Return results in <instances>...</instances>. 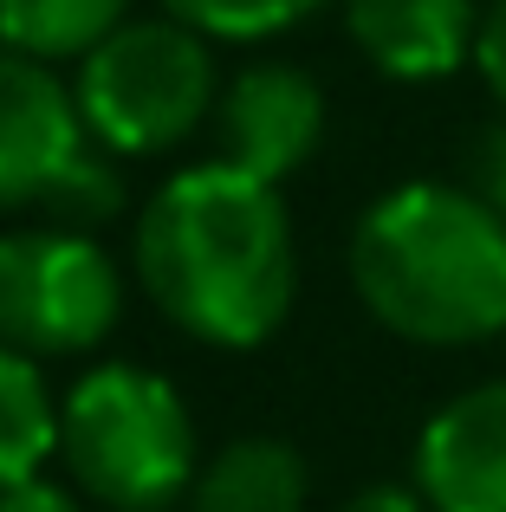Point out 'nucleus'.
Instances as JSON below:
<instances>
[{
	"instance_id": "obj_1",
	"label": "nucleus",
	"mask_w": 506,
	"mask_h": 512,
	"mask_svg": "<svg viewBox=\"0 0 506 512\" xmlns=\"http://www.w3.org/2000/svg\"><path fill=\"white\" fill-rule=\"evenodd\" d=\"M137 279L189 338L215 350L266 344L299 286L279 188L221 156L169 175L137 221Z\"/></svg>"
},
{
	"instance_id": "obj_2",
	"label": "nucleus",
	"mask_w": 506,
	"mask_h": 512,
	"mask_svg": "<svg viewBox=\"0 0 506 512\" xmlns=\"http://www.w3.org/2000/svg\"><path fill=\"white\" fill-rule=\"evenodd\" d=\"M351 279L409 344L506 338V221L468 188H390L351 234Z\"/></svg>"
},
{
	"instance_id": "obj_3",
	"label": "nucleus",
	"mask_w": 506,
	"mask_h": 512,
	"mask_svg": "<svg viewBox=\"0 0 506 512\" xmlns=\"http://www.w3.org/2000/svg\"><path fill=\"white\" fill-rule=\"evenodd\" d=\"M59 454L78 493L111 512H169L195 493V422L176 383L143 363H98L59 402Z\"/></svg>"
},
{
	"instance_id": "obj_4",
	"label": "nucleus",
	"mask_w": 506,
	"mask_h": 512,
	"mask_svg": "<svg viewBox=\"0 0 506 512\" xmlns=\"http://www.w3.org/2000/svg\"><path fill=\"white\" fill-rule=\"evenodd\" d=\"M78 117L91 143L111 156H156L182 143L215 111V59L195 26L169 20H124L104 46L78 59Z\"/></svg>"
},
{
	"instance_id": "obj_5",
	"label": "nucleus",
	"mask_w": 506,
	"mask_h": 512,
	"mask_svg": "<svg viewBox=\"0 0 506 512\" xmlns=\"http://www.w3.org/2000/svg\"><path fill=\"white\" fill-rule=\"evenodd\" d=\"M124 286L111 253L72 227L0 234V344L26 357H78L117 331Z\"/></svg>"
},
{
	"instance_id": "obj_6",
	"label": "nucleus",
	"mask_w": 506,
	"mask_h": 512,
	"mask_svg": "<svg viewBox=\"0 0 506 512\" xmlns=\"http://www.w3.org/2000/svg\"><path fill=\"white\" fill-rule=\"evenodd\" d=\"M98 150L52 65L0 46V208H46Z\"/></svg>"
},
{
	"instance_id": "obj_7",
	"label": "nucleus",
	"mask_w": 506,
	"mask_h": 512,
	"mask_svg": "<svg viewBox=\"0 0 506 512\" xmlns=\"http://www.w3.org/2000/svg\"><path fill=\"white\" fill-rule=\"evenodd\" d=\"M325 137V91L299 65H247L221 91V163L286 182Z\"/></svg>"
},
{
	"instance_id": "obj_8",
	"label": "nucleus",
	"mask_w": 506,
	"mask_h": 512,
	"mask_svg": "<svg viewBox=\"0 0 506 512\" xmlns=\"http://www.w3.org/2000/svg\"><path fill=\"white\" fill-rule=\"evenodd\" d=\"M416 493L435 512H506V383H481L429 415Z\"/></svg>"
},
{
	"instance_id": "obj_9",
	"label": "nucleus",
	"mask_w": 506,
	"mask_h": 512,
	"mask_svg": "<svg viewBox=\"0 0 506 512\" xmlns=\"http://www.w3.org/2000/svg\"><path fill=\"white\" fill-rule=\"evenodd\" d=\"M344 26L377 72L422 85L474 59L481 7L474 0H344Z\"/></svg>"
},
{
	"instance_id": "obj_10",
	"label": "nucleus",
	"mask_w": 506,
	"mask_h": 512,
	"mask_svg": "<svg viewBox=\"0 0 506 512\" xmlns=\"http://www.w3.org/2000/svg\"><path fill=\"white\" fill-rule=\"evenodd\" d=\"M195 512H305V461L292 441H228L195 474Z\"/></svg>"
},
{
	"instance_id": "obj_11",
	"label": "nucleus",
	"mask_w": 506,
	"mask_h": 512,
	"mask_svg": "<svg viewBox=\"0 0 506 512\" xmlns=\"http://www.w3.org/2000/svg\"><path fill=\"white\" fill-rule=\"evenodd\" d=\"M59 454V402H52L39 357L0 344V487L46 474Z\"/></svg>"
},
{
	"instance_id": "obj_12",
	"label": "nucleus",
	"mask_w": 506,
	"mask_h": 512,
	"mask_svg": "<svg viewBox=\"0 0 506 512\" xmlns=\"http://www.w3.org/2000/svg\"><path fill=\"white\" fill-rule=\"evenodd\" d=\"M130 0H0V46L26 59H85L124 26Z\"/></svg>"
},
{
	"instance_id": "obj_13",
	"label": "nucleus",
	"mask_w": 506,
	"mask_h": 512,
	"mask_svg": "<svg viewBox=\"0 0 506 512\" xmlns=\"http://www.w3.org/2000/svg\"><path fill=\"white\" fill-rule=\"evenodd\" d=\"M163 7L202 39H273L299 26L305 13H318L325 0H163Z\"/></svg>"
},
{
	"instance_id": "obj_14",
	"label": "nucleus",
	"mask_w": 506,
	"mask_h": 512,
	"mask_svg": "<svg viewBox=\"0 0 506 512\" xmlns=\"http://www.w3.org/2000/svg\"><path fill=\"white\" fill-rule=\"evenodd\" d=\"M468 195H481L487 208L506 221V117L487 124L474 137V156H468Z\"/></svg>"
},
{
	"instance_id": "obj_15",
	"label": "nucleus",
	"mask_w": 506,
	"mask_h": 512,
	"mask_svg": "<svg viewBox=\"0 0 506 512\" xmlns=\"http://www.w3.org/2000/svg\"><path fill=\"white\" fill-rule=\"evenodd\" d=\"M474 65H481L487 91L500 98L506 111V0H494V7L481 13V39H474Z\"/></svg>"
},
{
	"instance_id": "obj_16",
	"label": "nucleus",
	"mask_w": 506,
	"mask_h": 512,
	"mask_svg": "<svg viewBox=\"0 0 506 512\" xmlns=\"http://www.w3.org/2000/svg\"><path fill=\"white\" fill-rule=\"evenodd\" d=\"M0 512H78V493L46 480V474H33L20 487H0Z\"/></svg>"
},
{
	"instance_id": "obj_17",
	"label": "nucleus",
	"mask_w": 506,
	"mask_h": 512,
	"mask_svg": "<svg viewBox=\"0 0 506 512\" xmlns=\"http://www.w3.org/2000/svg\"><path fill=\"white\" fill-rule=\"evenodd\" d=\"M338 512H435L422 493H409V487H370V493H357L351 506H338Z\"/></svg>"
}]
</instances>
